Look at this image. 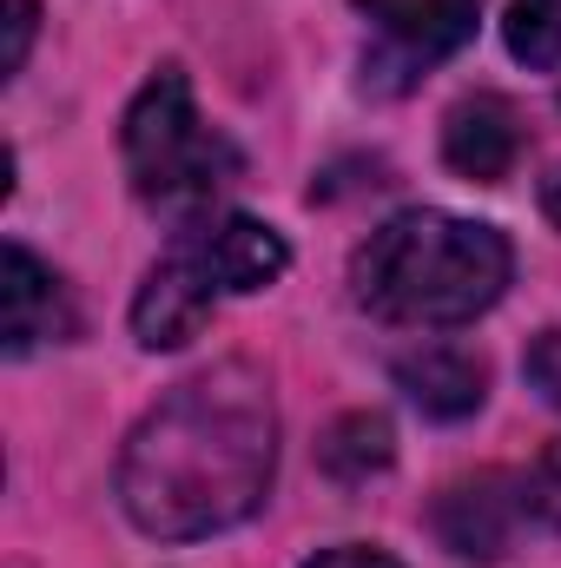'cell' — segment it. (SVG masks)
I'll list each match as a JSON object with an SVG mask.
<instances>
[{
    "mask_svg": "<svg viewBox=\"0 0 561 568\" xmlns=\"http://www.w3.org/2000/svg\"><path fill=\"white\" fill-rule=\"evenodd\" d=\"M278 476V397L252 364H212L159 397L126 436L120 503L159 542H198L245 523Z\"/></svg>",
    "mask_w": 561,
    "mask_h": 568,
    "instance_id": "1",
    "label": "cell"
},
{
    "mask_svg": "<svg viewBox=\"0 0 561 568\" xmlns=\"http://www.w3.org/2000/svg\"><path fill=\"white\" fill-rule=\"evenodd\" d=\"M516 272V252L496 225L456 212H397L370 232L350 265V291L384 324H469L482 317Z\"/></svg>",
    "mask_w": 561,
    "mask_h": 568,
    "instance_id": "2",
    "label": "cell"
},
{
    "mask_svg": "<svg viewBox=\"0 0 561 568\" xmlns=\"http://www.w3.org/2000/svg\"><path fill=\"white\" fill-rule=\"evenodd\" d=\"M290 272V245L258 219H198L178 245L145 272L133 297V337L145 351H178L205 331L225 297L265 291Z\"/></svg>",
    "mask_w": 561,
    "mask_h": 568,
    "instance_id": "3",
    "label": "cell"
},
{
    "mask_svg": "<svg viewBox=\"0 0 561 568\" xmlns=\"http://www.w3.org/2000/svg\"><path fill=\"white\" fill-rule=\"evenodd\" d=\"M120 152H126V179H133L140 205L165 212V219H198L245 179L238 145L218 126H205L192 80L178 67H159L133 93L126 126H120Z\"/></svg>",
    "mask_w": 561,
    "mask_h": 568,
    "instance_id": "4",
    "label": "cell"
},
{
    "mask_svg": "<svg viewBox=\"0 0 561 568\" xmlns=\"http://www.w3.org/2000/svg\"><path fill=\"white\" fill-rule=\"evenodd\" d=\"M370 20V53H364V87L377 93H410L436 60H449L476 33V0H357Z\"/></svg>",
    "mask_w": 561,
    "mask_h": 568,
    "instance_id": "5",
    "label": "cell"
},
{
    "mask_svg": "<svg viewBox=\"0 0 561 568\" xmlns=\"http://www.w3.org/2000/svg\"><path fill=\"white\" fill-rule=\"evenodd\" d=\"M529 516L522 503V483L502 476V469H482V476H462L436 496V536L442 549H456L462 562H496L509 542H516V523Z\"/></svg>",
    "mask_w": 561,
    "mask_h": 568,
    "instance_id": "6",
    "label": "cell"
},
{
    "mask_svg": "<svg viewBox=\"0 0 561 568\" xmlns=\"http://www.w3.org/2000/svg\"><path fill=\"white\" fill-rule=\"evenodd\" d=\"M73 331H80V317H73L67 284L53 278L27 245H7V258H0V351L27 357L33 344H60Z\"/></svg>",
    "mask_w": 561,
    "mask_h": 568,
    "instance_id": "7",
    "label": "cell"
},
{
    "mask_svg": "<svg viewBox=\"0 0 561 568\" xmlns=\"http://www.w3.org/2000/svg\"><path fill=\"white\" fill-rule=\"evenodd\" d=\"M442 159L469 185H502L522 159V120L502 93H469L442 120Z\"/></svg>",
    "mask_w": 561,
    "mask_h": 568,
    "instance_id": "8",
    "label": "cell"
},
{
    "mask_svg": "<svg viewBox=\"0 0 561 568\" xmlns=\"http://www.w3.org/2000/svg\"><path fill=\"white\" fill-rule=\"evenodd\" d=\"M397 384L410 390V404H417L422 417H442V424L482 410V397H489V371H482V357L449 351V344H429V351L397 357Z\"/></svg>",
    "mask_w": 561,
    "mask_h": 568,
    "instance_id": "9",
    "label": "cell"
},
{
    "mask_svg": "<svg viewBox=\"0 0 561 568\" xmlns=\"http://www.w3.org/2000/svg\"><path fill=\"white\" fill-rule=\"evenodd\" d=\"M317 456H324V469H330L337 483H370V476L390 469L397 436H390V424H384L377 410H350V417L330 424V436L317 443Z\"/></svg>",
    "mask_w": 561,
    "mask_h": 568,
    "instance_id": "10",
    "label": "cell"
},
{
    "mask_svg": "<svg viewBox=\"0 0 561 568\" xmlns=\"http://www.w3.org/2000/svg\"><path fill=\"white\" fill-rule=\"evenodd\" d=\"M502 40L522 67L549 73L561 67V0H509V20H502Z\"/></svg>",
    "mask_w": 561,
    "mask_h": 568,
    "instance_id": "11",
    "label": "cell"
},
{
    "mask_svg": "<svg viewBox=\"0 0 561 568\" xmlns=\"http://www.w3.org/2000/svg\"><path fill=\"white\" fill-rule=\"evenodd\" d=\"M522 503H529V516H536L542 529L561 536V443H549V449L536 456V469L522 476Z\"/></svg>",
    "mask_w": 561,
    "mask_h": 568,
    "instance_id": "12",
    "label": "cell"
},
{
    "mask_svg": "<svg viewBox=\"0 0 561 568\" xmlns=\"http://www.w3.org/2000/svg\"><path fill=\"white\" fill-rule=\"evenodd\" d=\"M522 377H529V390H536L549 410H561V324H555V331H542V337L529 344Z\"/></svg>",
    "mask_w": 561,
    "mask_h": 568,
    "instance_id": "13",
    "label": "cell"
},
{
    "mask_svg": "<svg viewBox=\"0 0 561 568\" xmlns=\"http://www.w3.org/2000/svg\"><path fill=\"white\" fill-rule=\"evenodd\" d=\"M0 27H7V53H0V80H13L20 67H27V47H33V33H40V0H0Z\"/></svg>",
    "mask_w": 561,
    "mask_h": 568,
    "instance_id": "14",
    "label": "cell"
},
{
    "mask_svg": "<svg viewBox=\"0 0 561 568\" xmlns=\"http://www.w3.org/2000/svg\"><path fill=\"white\" fill-rule=\"evenodd\" d=\"M304 568H404V562H397V556H384V549H370V542H344V549L310 556Z\"/></svg>",
    "mask_w": 561,
    "mask_h": 568,
    "instance_id": "15",
    "label": "cell"
},
{
    "mask_svg": "<svg viewBox=\"0 0 561 568\" xmlns=\"http://www.w3.org/2000/svg\"><path fill=\"white\" fill-rule=\"evenodd\" d=\"M542 212H549V225L561 232V165L549 172V179H542Z\"/></svg>",
    "mask_w": 561,
    "mask_h": 568,
    "instance_id": "16",
    "label": "cell"
}]
</instances>
